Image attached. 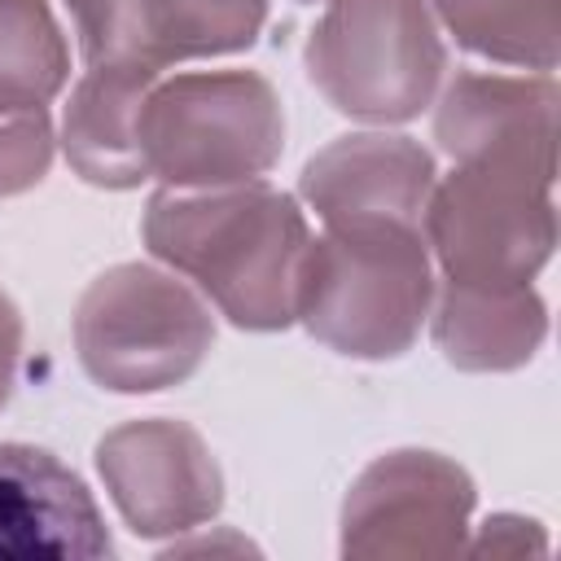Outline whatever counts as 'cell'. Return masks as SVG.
I'll return each mask as SVG.
<instances>
[{
  "label": "cell",
  "mask_w": 561,
  "mask_h": 561,
  "mask_svg": "<svg viewBox=\"0 0 561 561\" xmlns=\"http://www.w3.org/2000/svg\"><path fill=\"white\" fill-rule=\"evenodd\" d=\"M434 153L412 136L355 131L324 145L298 175L302 202L324 219H399L421 224L434 188Z\"/></svg>",
  "instance_id": "11"
},
{
  "label": "cell",
  "mask_w": 561,
  "mask_h": 561,
  "mask_svg": "<svg viewBox=\"0 0 561 561\" xmlns=\"http://www.w3.org/2000/svg\"><path fill=\"white\" fill-rule=\"evenodd\" d=\"M101 482L140 539L197 530L224 508V473L206 438L171 416H145L96 443Z\"/></svg>",
  "instance_id": "8"
},
{
  "label": "cell",
  "mask_w": 561,
  "mask_h": 561,
  "mask_svg": "<svg viewBox=\"0 0 561 561\" xmlns=\"http://www.w3.org/2000/svg\"><path fill=\"white\" fill-rule=\"evenodd\" d=\"M473 478L421 447L377 456L346 491L342 557L355 561H430L465 548Z\"/></svg>",
  "instance_id": "7"
},
{
  "label": "cell",
  "mask_w": 561,
  "mask_h": 561,
  "mask_svg": "<svg viewBox=\"0 0 561 561\" xmlns=\"http://www.w3.org/2000/svg\"><path fill=\"white\" fill-rule=\"evenodd\" d=\"M140 232L149 254L197 280L237 329L276 333L294 324L311 228L289 193L267 188L263 180L162 188L149 197Z\"/></svg>",
  "instance_id": "1"
},
{
  "label": "cell",
  "mask_w": 561,
  "mask_h": 561,
  "mask_svg": "<svg viewBox=\"0 0 561 561\" xmlns=\"http://www.w3.org/2000/svg\"><path fill=\"white\" fill-rule=\"evenodd\" d=\"M434 302L421 224L342 219L307 241L294 320L337 355L394 359L412 351Z\"/></svg>",
  "instance_id": "2"
},
{
  "label": "cell",
  "mask_w": 561,
  "mask_h": 561,
  "mask_svg": "<svg viewBox=\"0 0 561 561\" xmlns=\"http://www.w3.org/2000/svg\"><path fill=\"white\" fill-rule=\"evenodd\" d=\"M158 75L149 66H88L61 118V149L79 180L96 188H136L149 180L136 123Z\"/></svg>",
  "instance_id": "12"
},
{
  "label": "cell",
  "mask_w": 561,
  "mask_h": 561,
  "mask_svg": "<svg viewBox=\"0 0 561 561\" xmlns=\"http://www.w3.org/2000/svg\"><path fill=\"white\" fill-rule=\"evenodd\" d=\"M552 75L460 70L434 110V140L451 162H513L557 180Z\"/></svg>",
  "instance_id": "9"
},
{
  "label": "cell",
  "mask_w": 561,
  "mask_h": 561,
  "mask_svg": "<svg viewBox=\"0 0 561 561\" xmlns=\"http://www.w3.org/2000/svg\"><path fill=\"white\" fill-rule=\"evenodd\" d=\"M18 368H22V316L13 298L0 289V408L13 399Z\"/></svg>",
  "instance_id": "19"
},
{
  "label": "cell",
  "mask_w": 561,
  "mask_h": 561,
  "mask_svg": "<svg viewBox=\"0 0 561 561\" xmlns=\"http://www.w3.org/2000/svg\"><path fill=\"white\" fill-rule=\"evenodd\" d=\"M434 22H443L460 48L500 61L552 75L561 18L557 0H430Z\"/></svg>",
  "instance_id": "14"
},
{
  "label": "cell",
  "mask_w": 561,
  "mask_h": 561,
  "mask_svg": "<svg viewBox=\"0 0 561 561\" xmlns=\"http://www.w3.org/2000/svg\"><path fill=\"white\" fill-rule=\"evenodd\" d=\"M88 66H149L140 35V0H66Z\"/></svg>",
  "instance_id": "17"
},
{
  "label": "cell",
  "mask_w": 561,
  "mask_h": 561,
  "mask_svg": "<svg viewBox=\"0 0 561 561\" xmlns=\"http://www.w3.org/2000/svg\"><path fill=\"white\" fill-rule=\"evenodd\" d=\"M215 342L206 302L149 263L101 272L75 307L83 373L114 394H153L188 381Z\"/></svg>",
  "instance_id": "5"
},
{
  "label": "cell",
  "mask_w": 561,
  "mask_h": 561,
  "mask_svg": "<svg viewBox=\"0 0 561 561\" xmlns=\"http://www.w3.org/2000/svg\"><path fill=\"white\" fill-rule=\"evenodd\" d=\"M425 320L434 324L443 359L465 373H513L530 364L548 337V302L535 285L482 289L438 276Z\"/></svg>",
  "instance_id": "13"
},
{
  "label": "cell",
  "mask_w": 561,
  "mask_h": 561,
  "mask_svg": "<svg viewBox=\"0 0 561 561\" xmlns=\"http://www.w3.org/2000/svg\"><path fill=\"white\" fill-rule=\"evenodd\" d=\"M0 557H114L92 491L44 447L0 443Z\"/></svg>",
  "instance_id": "10"
},
{
  "label": "cell",
  "mask_w": 561,
  "mask_h": 561,
  "mask_svg": "<svg viewBox=\"0 0 561 561\" xmlns=\"http://www.w3.org/2000/svg\"><path fill=\"white\" fill-rule=\"evenodd\" d=\"M136 131L149 180L167 188H228L276 167L285 110L254 70H188L145 92Z\"/></svg>",
  "instance_id": "3"
},
{
  "label": "cell",
  "mask_w": 561,
  "mask_h": 561,
  "mask_svg": "<svg viewBox=\"0 0 561 561\" xmlns=\"http://www.w3.org/2000/svg\"><path fill=\"white\" fill-rule=\"evenodd\" d=\"M421 232L443 280L530 285L557 245L552 180L513 162H456L451 175L434 180Z\"/></svg>",
  "instance_id": "6"
},
{
  "label": "cell",
  "mask_w": 561,
  "mask_h": 561,
  "mask_svg": "<svg viewBox=\"0 0 561 561\" xmlns=\"http://www.w3.org/2000/svg\"><path fill=\"white\" fill-rule=\"evenodd\" d=\"M53 167V118L48 110L0 114V197L35 188Z\"/></svg>",
  "instance_id": "18"
},
{
  "label": "cell",
  "mask_w": 561,
  "mask_h": 561,
  "mask_svg": "<svg viewBox=\"0 0 561 561\" xmlns=\"http://www.w3.org/2000/svg\"><path fill=\"white\" fill-rule=\"evenodd\" d=\"M66 75L70 44L48 0H0V114L48 110Z\"/></svg>",
  "instance_id": "16"
},
{
  "label": "cell",
  "mask_w": 561,
  "mask_h": 561,
  "mask_svg": "<svg viewBox=\"0 0 561 561\" xmlns=\"http://www.w3.org/2000/svg\"><path fill=\"white\" fill-rule=\"evenodd\" d=\"M298 4H316V0H298Z\"/></svg>",
  "instance_id": "20"
},
{
  "label": "cell",
  "mask_w": 561,
  "mask_h": 561,
  "mask_svg": "<svg viewBox=\"0 0 561 561\" xmlns=\"http://www.w3.org/2000/svg\"><path fill=\"white\" fill-rule=\"evenodd\" d=\"M267 0H140L145 53L158 70L171 61L241 53L259 39Z\"/></svg>",
  "instance_id": "15"
},
{
  "label": "cell",
  "mask_w": 561,
  "mask_h": 561,
  "mask_svg": "<svg viewBox=\"0 0 561 561\" xmlns=\"http://www.w3.org/2000/svg\"><path fill=\"white\" fill-rule=\"evenodd\" d=\"M302 57L324 101L364 123L416 118L447 75V44L425 0H329Z\"/></svg>",
  "instance_id": "4"
}]
</instances>
